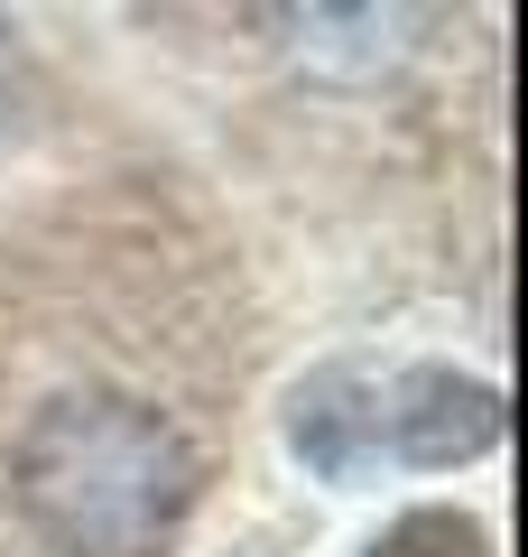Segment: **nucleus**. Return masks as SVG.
<instances>
[{
  "instance_id": "obj_2",
  "label": "nucleus",
  "mask_w": 528,
  "mask_h": 557,
  "mask_svg": "<svg viewBox=\"0 0 528 557\" xmlns=\"http://www.w3.org/2000/svg\"><path fill=\"white\" fill-rule=\"evenodd\" d=\"M288 446L334 483L372 474V465H464L482 446H501V391L445 372V362H408L390 381L334 362L297 391Z\"/></svg>"
},
{
  "instance_id": "obj_1",
  "label": "nucleus",
  "mask_w": 528,
  "mask_h": 557,
  "mask_svg": "<svg viewBox=\"0 0 528 557\" xmlns=\"http://www.w3.org/2000/svg\"><path fill=\"white\" fill-rule=\"evenodd\" d=\"M204 493V456L139 391H56L10 437V502L56 557H158Z\"/></svg>"
},
{
  "instance_id": "obj_3",
  "label": "nucleus",
  "mask_w": 528,
  "mask_h": 557,
  "mask_svg": "<svg viewBox=\"0 0 528 557\" xmlns=\"http://www.w3.org/2000/svg\"><path fill=\"white\" fill-rule=\"evenodd\" d=\"M372 557H491V530L473 511H445V502H427V511L390 520V530L372 539Z\"/></svg>"
},
{
  "instance_id": "obj_4",
  "label": "nucleus",
  "mask_w": 528,
  "mask_h": 557,
  "mask_svg": "<svg viewBox=\"0 0 528 557\" xmlns=\"http://www.w3.org/2000/svg\"><path fill=\"white\" fill-rule=\"evenodd\" d=\"M0 47H10V20H0Z\"/></svg>"
}]
</instances>
